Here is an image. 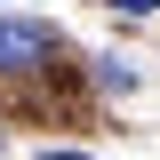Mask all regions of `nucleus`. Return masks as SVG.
<instances>
[{
    "label": "nucleus",
    "mask_w": 160,
    "mask_h": 160,
    "mask_svg": "<svg viewBox=\"0 0 160 160\" xmlns=\"http://www.w3.org/2000/svg\"><path fill=\"white\" fill-rule=\"evenodd\" d=\"M56 48V32L48 24H16V16H0V72H24V64H40Z\"/></svg>",
    "instance_id": "1"
},
{
    "label": "nucleus",
    "mask_w": 160,
    "mask_h": 160,
    "mask_svg": "<svg viewBox=\"0 0 160 160\" xmlns=\"http://www.w3.org/2000/svg\"><path fill=\"white\" fill-rule=\"evenodd\" d=\"M112 8H128V16H144V8H152V0H112Z\"/></svg>",
    "instance_id": "2"
},
{
    "label": "nucleus",
    "mask_w": 160,
    "mask_h": 160,
    "mask_svg": "<svg viewBox=\"0 0 160 160\" xmlns=\"http://www.w3.org/2000/svg\"><path fill=\"white\" fill-rule=\"evenodd\" d=\"M40 160H88V152H40Z\"/></svg>",
    "instance_id": "3"
}]
</instances>
